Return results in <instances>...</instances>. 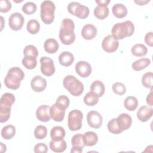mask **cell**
Wrapping results in <instances>:
<instances>
[{
  "mask_svg": "<svg viewBox=\"0 0 153 153\" xmlns=\"http://www.w3.org/2000/svg\"><path fill=\"white\" fill-rule=\"evenodd\" d=\"M74 29L75 24L72 20L65 18L62 20L59 36L60 40L63 44L71 45L74 43L75 40Z\"/></svg>",
  "mask_w": 153,
  "mask_h": 153,
  "instance_id": "obj_1",
  "label": "cell"
},
{
  "mask_svg": "<svg viewBox=\"0 0 153 153\" xmlns=\"http://www.w3.org/2000/svg\"><path fill=\"white\" fill-rule=\"evenodd\" d=\"M25 74L23 70L17 66L10 68L4 78L5 85L12 90H17L20 87V82L24 79Z\"/></svg>",
  "mask_w": 153,
  "mask_h": 153,
  "instance_id": "obj_2",
  "label": "cell"
},
{
  "mask_svg": "<svg viewBox=\"0 0 153 153\" xmlns=\"http://www.w3.org/2000/svg\"><path fill=\"white\" fill-rule=\"evenodd\" d=\"M134 31V26L130 20H126L115 24L111 30L112 36L116 39H123L131 36Z\"/></svg>",
  "mask_w": 153,
  "mask_h": 153,
  "instance_id": "obj_3",
  "label": "cell"
},
{
  "mask_svg": "<svg viewBox=\"0 0 153 153\" xmlns=\"http://www.w3.org/2000/svg\"><path fill=\"white\" fill-rule=\"evenodd\" d=\"M63 85L65 88L74 96H79L84 91L83 84L73 75L66 76L63 79Z\"/></svg>",
  "mask_w": 153,
  "mask_h": 153,
  "instance_id": "obj_4",
  "label": "cell"
},
{
  "mask_svg": "<svg viewBox=\"0 0 153 153\" xmlns=\"http://www.w3.org/2000/svg\"><path fill=\"white\" fill-rule=\"evenodd\" d=\"M56 7L51 1H44L41 4L40 16L42 21L47 25H50L54 21Z\"/></svg>",
  "mask_w": 153,
  "mask_h": 153,
  "instance_id": "obj_5",
  "label": "cell"
},
{
  "mask_svg": "<svg viewBox=\"0 0 153 153\" xmlns=\"http://www.w3.org/2000/svg\"><path fill=\"white\" fill-rule=\"evenodd\" d=\"M82 112L78 109H74L69 112L68 118V126L70 130L76 131L82 127Z\"/></svg>",
  "mask_w": 153,
  "mask_h": 153,
  "instance_id": "obj_6",
  "label": "cell"
},
{
  "mask_svg": "<svg viewBox=\"0 0 153 153\" xmlns=\"http://www.w3.org/2000/svg\"><path fill=\"white\" fill-rule=\"evenodd\" d=\"M68 10L71 14L84 19L87 18L90 13L89 8L78 2H71L68 5Z\"/></svg>",
  "mask_w": 153,
  "mask_h": 153,
  "instance_id": "obj_7",
  "label": "cell"
},
{
  "mask_svg": "<svg viewBox=\"0 0 153 153\" xmlns=\"http://www.w3.org/2000/svg\"><path fill=\"white\" fill-rule=\"evenodd\" d=\"M41 73L47 76L53 75L55 72V67L53 60L48 57L44 56L40 59Z\"/></svg>",
  "mask_w": 153,
  "mask_h": 153,
  "instance_id": "obj_8",
  "label": "cell"
},
{
  "mask_svg": "<svg viewBox=\"0 0 153 153\" xmlns=\"http://www.w3.org/2000/svg\"><path fill=\"white\" fill-rule=\"evenodd\" d=\"M66 109L63 105L56 102L50 108V115L54 121L60 122L64 119Z\"/></svg>",
  "mask_w": 153,
  "mask_h": 153,
  "instance_id": "obj_9",
  "label": "cell"
},
{
  "mask_svg": "<svg viewBox=\"0 0 153 153\" xmlns=\"http://www.w3.org/2000/svg\"><path fill=\"white\" fill-rule=\"evenodd\" d=\"M25 19L19 13H14L8 19V25L13 30L17 31L20 30L24 24Z\"/></svg>",
  "mask_w": 153,
  "mask_h": 153,
  "instance_id": "obj_10",
  "label": "cell"
},
{
  "mask_svg": "<svg viewBox=\"0 0 153 153\" xmlns=\"http://www.w3.org/2000/svg\"><path fill=\"white\" fill-rule=\"evenodd\" d=\"M87 121L90 127L94 128H99L102 126L103 118L99 112L91 111L87 115Z\"/></svg>",
  "mask_w": 153,
  "mask_h": 153,
  "instance_id": "obj_11",
  "label": "cell"
},
{
  "mask_svg": "<svg viewBox=\"0 0 153 153\" xmlns=\"http://www.w3.org/2000/svg\"><path fill=\"white\" fill-rule=\"evenodd\" d=\"M119 42L114 38L112 35L105 36L102 42V47L103 50L107 53L115 52L118 48Z\"/></svg>",
  "mask_w": 153,
  "mask_h": 153,
  "instance_id": "obj_12",
  "label": "cell"
},
{
  "mask_svg": "<svg viewBox=\"0 0 153 153\" xmlns=\"http://www.w3.org/2000/svg\"><path fill=\"white\" fill-rule=\"evenodd\" d=\"M75 71L81 77H88L91 73V66L85 61H79L75 65Z\"/></svg>",
  "mask_w": 153,
  "mask_h": 153,
  "instance_id": "obj_13",
  "label": "cell"
},
{
  "mask_svg": "<svg viewBox=\"0 0 153 153\" xmlns=\"http://www.w3.org/2000/svg\"><path fill=\"white\" fill-rule=\"evenodd\" d=\"M30 86L35 92H42L47 87V81L40 75L35 76L31 80Z\"/></svg>",
  "mask_w": 153,
  "mask_h": 153,
  "instance_id": "obj_14",
  "label": "cell"
},
{
  "mask_svg": "<svg viewBox=\"0 0 153 153\" xmlns=\"http://www.w3.org/2000/svg\"><path fill=\"white\" fill-rule=\"evenodd\" d=\"M117 119V123L120 129L122 131L128 129L132 123L131 117L126 113H123L120 114Z\"/></svg>",
  "mask_w": 153,
  "mask_h": 153,
  "instance_id": "obj_15",
  "label": "cell"
},
{
  "mask_svg": "<svg viewBox=\"0 0 153 153\" xmlns=\"http://www.w3.org/2000/svg\"><path fill=\"white\" fill-rule=\"evenodd\" d=\"M153 109L151 107L143 105L139 109L137 112V117L142 122L148 121L152 116Z\"/></svg>",
  "mask_w": 153,
  "mask_h": 153,
  "instance_id": "obj_16",
  "label": "cell"
},
{
  "mask_svg": "<svg viewBox=\"0 0 153 153\" xmlns=\"http://www.w3.org/2000/svg\"><path fill=\"white\" fill-rule=\"evenodd\" d=\"M50 106L48 105H43L39 106L36 111V116L38 120L42 122L48 121L51 117L50 115Z\"/></svg>",
  "mask_w": 153,
  "mask_h": 153,
  "instance_id": "obj_17",
  "label": "cell"
},
{
  "mask_svg": "<svg viewBox=\"0 0 153 153\" xmlns=\"http://www.w3.org/2000/svg\"><path fill=\"white\" fill-rule=\"evenodd\" d=\"M97 35V29L96 26L91 24H87L84 25L81 30V35L82 38L86 40L93 39Z\"/></svg>",
  "mask_w": 153,
  "mask_h": 153,
  "instance_id": "obj_18",
  "label": "cell"
},
{
  "mask_svg": "<svg viewBox=\"0 0 153 153\" xmlns=\"http://www.w3.org/2000/svg\"><path fill=\"white\" fill-rule=\"evenodd\" d=\"M59 61L61 65L63 66H69L74 61V56L69 51H63L59 55Z\"/></svg>",
  "mask_w": 153,
  "mask_h": 153,
  "instance_id": "obj_19",
  "label": "cell"
},
{
  "mask_svg": "<svg viewBox=\"0 0 153 153\" xmlns=\"http://www.w3.org/2000/svg\"><path fill=\"white\" fill-rule=\"evenodd\" d=\"M85 146H93L95 145L98 141V136L94 131H87L83 134Z\"/></svg>",
  "mask_w": 153,
  "mask_h": 153,
  "instance_id": "obj_20",
  "label": "cell"
},
{
  "mask_svg": "<svg viewBox=\"0 0 153 153\" xmlns=\"http://www.w3.org/2000/svg\"><path fill=\"white\" fill-rule=\"evenodd\" d=\"M15 102V96L10 93H5L2 95L0 99V106L11 108Z\"/></svg>",
  "mask_w": 153,
  "mask_h": 153,
  "instance_id": "obj_21",
  "label": "cell"
},
{
  "mask_svg": "<svg viewBox=\"0 0 153 153\" xmlns=\"http://www.w3.org/2000/svg\"><path fill=\"white\" fill-rule=\"evenodd\" d=\"M66 134L65 129L61 126H55L50 131V137L53 140L57 141L63 139Z\"/></svg>",
  "mask_w": 153,
  "mask_h": 153,
  "instance_id": "obj_22",
  "label": "cell"
},
{
  "mask_svg": "<svg viewBox=\"0 0 153 153\" xmlns=\"http://www.w3.org/2000/svg\"><path fill=\"white\" fill-rule=\"evenodd\" d=\"M44 48L45 51L48 53L53 54L58 50L59 44L55 39L48 38L45 41Z\"/></svg>",
  "mask_w": 153,
  "mask_h": 153,
  "instance_id": "obj_23",
  "label": "cell"
},
{
  "mask_svg": "<svg viewBox=\"0 0 153 153\" xmlns=\"http://www.w3.org/2000/svg\"><path fill=\"white\" fill-rule=\"evenodd\" d=\"M50 148L54 152H62L66 150L67 144L64 139L57 141L51 140L50 142Z\"/></svg>",
  "mask_w": 153,
  "mask_h": 153,
  "instance_id": "obj_24",
  "label": "cell"
},
{
  "mask_svg": "<svg viewBox=\"0 0 153 153\" xmlns=\"http://www.w3.org/2000/svg\"><path fill=\"white\" fill-rule=\"evenodd\" d=\"M112 11L114 16L119 19L124 18L127 14V9L123 4H116L114 5L112 8Z\"/></svg>",
  "mask_w": 153,
  "mask_h": 153,
  "instance_id": "obj_25",
  "label": "cell"
},
{
  "mask_svg": "<svg viewBox=\"0 0 153 153\" xmlns=\"http://www.w3.org/2000/svg\"><path fill=\"white\" fill-rule=\"evenodd\" d=\"M90 91L97 94L99 97H102L105 93V87L104 84L99 81L96 80L93 81L90 85Z\"/></svg>",
  "mask_w": 153,
  "mask_h": 153,
  "instance_id": "obj_26",
  "label": "cell"
},
{
  "mask_svg": "<svg viewBox=\"0 0 153 153\" xmlns=\"http://www.w3.org/2000/svg\"><path fill=\"white\" fill-rule=\"evenodd\" d=\"M150 63L151 60L149 59L142 58L134 62L131 65V67L134 71H139L148 67Z\"/></svg>",
  "mask_w": 153,
  "mask_h": 153,
  "instance_id": "obj_27",
  "label": "cell"
},
{
  "mask_svg": "<svg viewBox=\"0 0 153 153\" xmlns=\"http://www.w3.org/2000/svg\"><path fill=\"white\" fill-rule=\"evenodd\" d=\"M1 134L4 139L6 140L11 139L16 134V128L13 125L5 126L2 128Z\"/></svg>",
  "mask_w": 153,
  "mask_h": 153,
  "instance_id": "obj_28",
  "label": "cell"
},
{
  "mask_svg": "<svg viewBox=\"0 0 153 153\" xmlns=\"http://www.w3.org/2000/svg\"><path fill=\"white\" fill-rule=\"evenodd\" d=\"M109 11L108 7L97 5L94 10V16L99 20H103L106 18L109 15Z\"/></svg>",
  "mask_w": 153,
  "mask_h": 153,
  "instance_id": "obj_29",
  "label": "cell"
},
{
  "mask_svg": "<svg viewBox=\"0 0 153 153\" xmlns=\"http://www.w3.org/2000/svg\"><path fill=\"white\" fill-rule=\"evenodd\" d=\"M99 96L93 91H89L84 97V102L87 106H94L99 102Z\"/></svg>",
  "mask_w": 153,
  "mask_h": 153,
  "instance_id": "obj_30",
  "label": "cell"
},
{
  "mask_svg": "<svg viewBox=\"0 0 153 153\" xmlns=\"http://www.w3.org/2000/svg\"><path fill=\"white\" fill-rule=\"evenodd\" d=\"M133 55L136 57L145 56L148 52V49L145 45L142 44H136L134 45L131 49Z\"/></svg>",
  "mask_w": 153,
  "mask_h": 153,
  "instance_id": "obj_31",
  "label": "cell"
},
{
  "mask_svg": "<svg viewBox=\"0 0 153 153\" xmlns=\"http://www.w3.org/2000/svg\"><path fill=\"white\" fill-rule=\"evenodd\" d=\"M124 107L130 111H134L138 106V100L134 96H128L124 101Z\"/></svg>",
  "mask_w": 153,
  "mask_h": 153,
  "instance_id": "obj_32",
  "label": "cell"
},
{
  "mask_svg": "<svg viewBox=\"0 0 153 153\" xmlns=\"http://www.w3.org/2000/svg\"><path fill=\"white\" fill-rule=\"evenodd\" d=\"M27 30L30 34L34 35L38 33L40 29L39 23L35 19L29 20L27 23Z\"/></svg>",
  "mask_w": 153,
  "mask_h": 153,
  "instance_id": "obj_33",
  "label": "cell"
},
{
  "mask_svg": "<svg viewBox=\"0 0 153 153\" xmlns=\"http://www.w3.org/2000/svg\"><path fill=\"white\" fill-rule=\"evenodd\" d=\"M22 62L24 67L27 69H33L37 65L36 58L29 56H25Z\"/></svg>",
  "mask_w": 153,
  "mask_h": 153,
  "instance_id": "obj_34",
  "label": "cell"
},
{
  "mask_svg": "<svg viewBox=\"0 0 153 153\" xmlns=\"http://www.w3.org/2000/svg\"><path fill=\"white\" fill-rule=\"evenodd\" d=\"M152 77H153V74L152 72H146L143 75L142 78V83L145 87L152 89L153 88Z\"/></svg>",
  "mask_w": 153,
  "mask_h": 153,
  "instance_id": "obj_35",
  "label": "cell"
},
{
  "mask_svg": "<svg viewBox=\"0 0 153 153\" xmlns=\"http://www.w3.org/2000/svg\"><path fill=\"white\" fill-rule=\"evenodd\" d=\"M47 134V127L42 125H39L36 127L34 130V136L37 139H42L45 138Z\"/></svg>",
  "mask_w": 153,
  "mask_h": 153,
  "instance_id": "obj_36",
  "label": "cell"
},
{
  "mask_svg": "<svg viewBox=\"0 0 153 153\" xmlns=\"http://www.w3.org/2000/svg\"><path fill=\"white\" fill-rule=\"evenodd\" d=\"M71 143L72 146H78L84 148L85 144L84 142L83 135L81 133H78L74 135L71 139Z\"/></svg>",
  "mask_w": 153,
  "mask_h": 153,
  "instance_id": "obj_37",
  "label": "cell"
},
{
  "mask_svg": "<svg viewBox=\"0 0 153 153\" xmlns=\"http://www.w3.org/2000/svg\"><path fill=\"white\" fill-rule=\"evenodd\" d=\"M108 129L109 132L113 134H118L122 133V131L118 127L116 118H112L110 121H109L108 123Z\"/></svg>",
  "mask_w": 153,
  "mask_h": 153,
  "instance_id": "obj_38",
  "label": "cell"
},
{
  "mask_svg": "<svg viewBox=\"0 0 153 153\" xmlns=\"http://www.w3.org/2000/svg\"><path fill=\"white\" fill-rule=\"evenodd\" d=\"M36 5L33 2H27L22 7V11L27 15H30L35 13L36 10Z\"/></svg>",
  "mask_w": 153,
  "mask_h": 153,
  "instance_id": "obj_39",
  "label": "cell"
},
{
  "mask_svg": "<svg viewBox=\"0 0 153 153\" xmlns=\"http://www.w3.org/2000/svg\"><path fill=\"white\" fill-rule=\"evenodd\" d=\"M112 88L114 93L118 95H123L126 92V87L125 85L120 82H116L113 84Z\"/></svg>",
  "mask_w": 153,
  "mask_h": 153,
  "instance_id": "obj_40",
  "label": "cell"
},
{
  "mask_svg": "<svg viewBox=\"0 0 153 153\" xmlns=\"http://www.w3.org/2000/svg\"><path fill=\"white\" fill-rule=\"evenodd\" d=\"M23 54L25 56H29L37 58L38 51L35 46L33 45H27L24 48Z\"/></svg>",
  "mask_w": 153,
  "mask_h": 153,
  "instance_id": "obj_41",
  "label": "cell"
},
{
  "mask_svg": "<svg viewBox=\"0 0 153 153\" xmlns=\"http://www.w3.org/2000/svg\"><path fill=\"white\" fill-rule=\"evenodd\" d=\"M11 114V108H4L0 106V122H7L10 117Z\"/></svg>",
  "mask_w": 153,
  "mask_h": 153,
  "instance_id": "obj_42",
  "label": "cell"
},
{
  "mask_svg": "<svg viewBox=\"0 0 153 153\" xmlns=\"http://www.w3.org/2000/svg\"><path fill=\"white\" fill-rule=\"evenodd\" d=\"M11 3L8 0L0 1V11L1 13H7L11 8Z\"/></svg>",
  "mask_w": 153,
  "mask_h": 153,
  "instance_id": "obj_43",
  "label": "cell"
},
{
  "mask_svg": "<svg viewBox=\"0 0 153 153\" xmlns=\"http://www.w3.org/2000/svg\"><path fill=\"white\" fill-rule=\"evenodd\" d=\"M56 102L60 103V105H63L64 107H65L67 109L69 107L70 101H69V99L68 98V96H66L65 95H61L57 97Z\"/></svg>",
  "mask_w": 153,
  "mask_h": 153,
  "instance_id": "obj_44",
  "label": "cell"
},
{
  "mask_svg": "<svg viewBox=\"0 0 153 153\" xmlns=\"http://www.w3.org/2000/svg\"><path fill=\"white\" fill-rule=\"evenodd\" d=\"M34 152L35 153H46L48 152V147L47 145L43 143H37L34 147Z\"/></svg>",
  "mask_w": 153,
  "mask_h": 153,
  "instance_id": "obj_45",
  "label": "cell"
},
{
  "mask_svg": "<svg viewBox=\"0 0 153 153\" xmlns=\"http://www.w3.org/2000/svg\"><path fill=\"white\" fill-rule=\"evenodd\" d=\"M153 33L152 32H148L145 36V43L150 47L153 45Z\"/></svg>",
  "mask_w": 153,
  "mask_h": 153,
  "instance_id": "obj_46",
  "label": "cell"
},
{
  "mask_svg": "<svg viewBox=\"0 0 153 153\" xmlns=\"http://www.w3.org/2000/svg\"><path fill=\"white\" fill-rule=\"evenodd\" d=\"M146 102L148 105L149 106H152L153 105V98H152V89H151V91L148 94L146 99Z\"/></svg>",
  "mask_w": 153,
  "mask_h": 153,
  "instance_id": "obj_47",
  "label": "cell"
},
{
  "mask_svg": "<svg viewBox=\"0 0 153 153\" xmlns=\"http://www.w3.org/2000/svg\"><path fill=\"white\" fill-rule=\"evenodd\" d=\"M111 2L110 0H99V1H96V2L97 4L98 5L100 6H103V7H107L108 4Z\"/></svg>",
  "mask_w": 153,
  "mask_h": 153,
  "instance_id": "obj_48",
  "label": "cell"
},
{
  "mask_svg": "<svg viewBox=\"0 0 153 153\" xmlns=\"http://www.w3.org/2000/svg\"><path fill=\"white\" fill-rule=\"evenodd\" d=\"M82 149L83 148H81V147H78V146H72L71 150V152H74V153H81L82 152Z\"/></svg>",
  "mask_w": 153,
  "mask_h": 153,
  "instance_id": "obj_49",
  "label": "cell"
},
{
  "mask_svg": "<svg viewBox=\"0 0 153 153\" xmlns=\"http://www.w3.org/2000/svg\"><path fill=\"white\" fill-rule=\"evenodd\" d=\"M149 2V1H134V2L136 4H137L139 5H144L148 3Z\"/></svg>",
  "mask_w": 153,
  "mask_h": 153,
  "instance_id": "obj_50",
  "label": "cell"
},
{
  "mask_svg": "<svg viewBox=\"0 0 153 153\" xmlns=\"http://www.w3.org/2000/svg\"><path fill=\"white\" fill-rule=\"evenodd\" d=\"M0 143H1V152H3V149H4V152H5L7 150V147L5 145H4L2 142H1Z\"/></svg>",
  "mask_w": 153,
  "mask_h": 153,
  "instance_id": "obj_51",
  "label": "cell"
},
{
  "mask_svg": "<svg viewBox=\"0 0 153 153\" xmlns=\"http://www.w3.org/2000/svg\"><path fill=\"white\" fill-rule=\"evenodd\" d=\"M1 22H2V26H1V30H2V29H3V23H2V21H3V17L2 16H1Z\"/></svg>",
  "mask_w": 153,
  "mask_h": 153,
  "instance_id": "obj_52",
  "label": "cell"
}]
</instances>
